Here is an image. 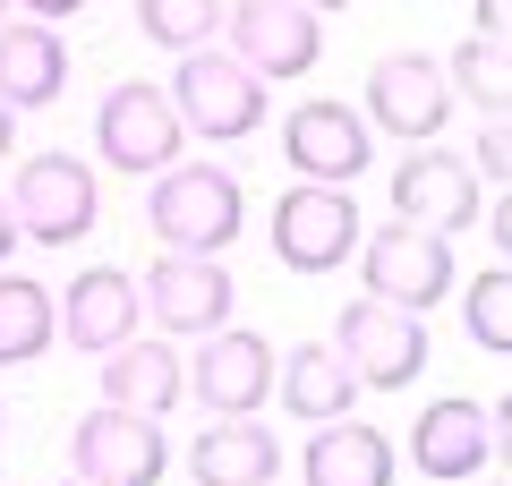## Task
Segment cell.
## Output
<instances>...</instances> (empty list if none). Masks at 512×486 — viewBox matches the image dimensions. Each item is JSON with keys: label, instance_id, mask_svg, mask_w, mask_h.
<instances>
[{"label": "cell", "instance_id": "6da1fadb", "mask_svg": "<svg viewBox=\"0 0 512 486\" xmlns=\"http://www.w3.org/2000/svg\"><path fill=\"white\" fill-rule=\"evenodd\" d=\"M248 222V188L222 162H171L146 180V231L163 239V256H222Z\"/></svg>", "mask_w": 512, "mask_h": 486}, {"label": "cell", "instance_id": "7a4b0ae2", "mask_svg": "<svg viewBox=\"0 0 512 486\" xmlns=\"http://www.w3.org/2000/svg\"><path fill=\"white\" fill-rule=\"evenodd\" d=\"M171 111H180V128L188 137H205V145H239V137H256L265 128V77L256 69H239L231 52H188L180 60V77H171Z\"/></svg>", "mask_w": 512, "mask_h": 486}, {"label": "cell", "instance_id": "3957f363", "mask_svg": "<svg viewBox=\"0 0 512 486\" xmlns=\"http://www.w3.org/2000/svg\"><path fill=\"white\" fill-rule=\"evenodd\" d=\"M188 145L180 111H171V94L154 86V77H128V86L103 94V111H94V154L111 162V171H128V180H154V171H171Z\"/></svg>", "mask_w": 512, "mask_h": 486}, {"label": "cell", "instance_id": "277c9868", "mask_svg": "<svg viewBox=\"0 0 512 486\" xmlns=\"http://www.w3.org/2000/svg\"><path fill=\"white\" fill-rule=\"evenodd\" d=\"M333 350L359 376V393H402V384L427 376V324L410 307H384V299H350L333 316Z\"/></svg>", "mask_w": 512, "mask_h": 486}, {"label": "cell", "instance_id": "5b68a950", "mask_svg": "<svg viewBox=\"0 0 512 486\" xmlns=\"http://www.w3.org/2000/svg\"><path fill=\"white\" fill-rule=\"evenodd\" d=\"M9 214L35 248H77V239L103 222V188L77 154H26L18 162V188H9Z\"/></svg>", "mask_w": 512, "mask_h": 486}, {"label": "cell", "instance_id": "8992f818", "mask_svg": "<svg viewBox=\"0 0 512 486\" xmlns=\"http://www.w3.org/2000/svg\"><path fill=\"white\" fill-rule=\"evenodd\" d=\"M359 282H367V299L427 316V307H436L444 290L461 282V265H453V239L410 231V222H384V231L359 239Z\"/></svg>", "mask_w": 512, "mask_h": 486}, {"label": "cell", "instance_id": "52a82bcc", "mask_svg": "<svg viewBox=\"0 0 512 486\" xmlns=\"http://www.w3.org/2000/svg\"><path fill=\"white\" fill-rule=\"evenodd\" d=\"M171 444H163V418H137V410H86L69 435V478L86 486H163Z\"/></svg>", "mask_w": 512, "mask_h": 486}, {"label": "cell", "instance_id": "ba28073f", "mask_svg": "<svg viewBox=\"0 0 512 486\" xmlns=\"http://www.w3.org/2000/svg\"><path fill=\"white\" fill-rule=\"evenodd\" d=\"M359 239L367 231H359L350 188H316V180L282 188V205H274V265L282 273H333L359 256Z\"/></svg>", "mask_w": 512, "mask_h": 486}, {"label": "cell", "instance_id": "9c48e42d", "mask_svg": "<svg viewBox=\"0 0 512 486\" xmlns=\"http://www.w3.org/2000/svg\"><path fill=\"white\" fill-rule=\"evenodd\" d=\"M393 222L436 231V239H461L478 222V171H470V154L410 145V154L393 162Z\"/></svg>", "mask_w": 512, "mask_h": 486}, {"label": "cell", "instance_id": "30bf717a", "mask_svg": "<svg viewBox=\"0 0 512 486\" xmlns=\"http://www.w3.org/2000/svg\"><path fill=\"white\" fill-rule=\"evenodd\" d=\"M453 120V86H444V60L427 52H384L367 69V128L402 145H436V128Z\"/></svg>", "mask_w": 512, "mask_h": 486}, {"label": "cell", "instance_id": "8fae6325", "mask_svg": "<svg viewBox=\"0 0 512 486\" xmlns=\"http://www.w3.org/2000/svg\"><path fill=\"white\" fill-rule=\"evenodd\" d=\"M231 265L222 256H154L146 282H137V307H146L154 333H222V316H231Z\"/></svg>", "mask_w": 512, "mask_h": 486}, {"label": "cell", "instance_id": "7c38bea8", "mask_svg": "<svg viewBox=\"0 0 512 486\" xmlns=\"http://www.w3.org/2000/svg\"><path fill=\"white\" fill-rule=\"evenodd\" d=\"M222 26H231V60L256 77H308L325 60V26L299 0H231Z\"/></svg>", "mask_w": 512, "mask_h": 486}, {"label": "cell", "instance_id": "4fadbf2b", "mask_svg": "<svg viewBox=\"0 0 512 486\" xmlns=\"http://www.w3.org/2000/svg\"><path fill=\"white\" fill-rule=\"evenodd\" d=\"M188 393L214 418H256L274 401V342H265V333H239V324L205 333L197 359H188Z\"/></svg>", "mask_w": 512, "mask_h": 486}, {"label": "cell", "instance_id": "5bb4252c", "mask_svg": "<svg viewBox=\"0 0 512 486\" xmlns=\"http://www.w3.org/2000/svg\"><path fill=\"white\" fill-rule=\"evenodd\" d=\"M282 154H291L299 180L342 188V180H367V162H376V128H367L350 103H299L291 120H282Z\"/></svg>", "mask_w": 512, "mask_h": 486}, {"label": "cell", "instance_id": "9a60e30c", "mask_svg": "<svg viewBox=\"0 0 512 486\" xmlns=\"http://www.w3.org/2000/svg\"><path fill=\"white\" fill-rule=\"evenodd\" d=\"M146 333V307H137V273L120 265H86L69 290H60V342L86 350V359H111L120 342Z\"/></svg>", "mask_w": 512, "mask_h": 486}, {"label": "cell", "instance_id": "2e32d148", "mask_svg": "<svg viewBox=\"0 0 512 486\" xmlns=\"http://www.w3.org/2000/svg\"><path fill=\"white\" fill-rule=\"evenodd\" d=\"M410 461H419L427 478H444V486H470L478 469L495 461V427H487V410H478V401H461V393L427 401L419 427H410Z\"/></svg>", "mask_w": 512, "mask_h": 486}, {"label": "cell", "instance_id": "e0dca14e", "mask_svg": "<svg viewBox=\"0 0 512 486\" xmlns=\"http://www.w3.org/2000/svg\"><path fill=\"white\" fill-rule=\"evenodd\" d=\"M188 393V359L163 342V333H137L103 359V401L111 410H137V418H163L171 401Z\"/></svg>", "mask_w": 512, "mask_h": 486}, {"label": "cell", "instance_id": "ac0fdd59", "mask_svg": "<svg viewBox=\"0 0 512 486\" xmlns=\"http://www.w3.org/2000/svg\"><path fill=\"white\" fill-rule=\"evenodd\" d=\"M197 486H274L282 478V435L265 418H214V427L188 444Z\"/></svg>", "mask_w": 512, "mask_h": 486}, {"label": "cell", "instance_id": "d6986e66", "mask_svg": "<svg viewBox=\"0 0 512 486\" xmlns=\"http://www.w3.org/2000/svg\"><path fill=\"white\" fill-rule=\"evenodd\" d=\"M69 94V43L52 35L43 18L0 26V103L9 111H43Z\"/></svg>", "mask_w": 512, "mask_h": 486}, {"label": "cell", "instance_id": "ffe728a7", "mask_svg": "<svg viewBox=\"0 0 512 486\" xmlns=\"http://www.w3.org/2000/svg\"><path fill=\"white\" fill-rule=\"evenodd\" d=\"M274 401H291V418L325 427V418H350L359 376L342 367V350H333V342H291V359H274Z\"/></svg>", "mask_w": 512, "mask_h": 486}, {"label": "cell", "instance_id": "44dd1931", "mask_svg": "<svg viewBox=\"0 0 512 486\" xmlns=\"http://www.w3.org/2000/svg\"><path fill=\"white\" fill-rule=\"evenodd\" d=\"M299 478L308 486H393V435L350 427V418H325L316 444L299 452Z\"/></svg>", "mask_w": 512, "mask_h": 486}, {"label": "cell", "instance_id": "7402d4cb", "mask_svg": "<svg viewBox=\"0 0 512 486\" xmlns=\"http://www.w3.org/2000/svg\"><path fill=\"white\" fill-rule=\"evenodd\" d=\"M60 342V299L35 273H0V367H35Z\"/></svg>", "mask_w": 512, "mask_h": 486}, {"label": "cell", "instance_id": "603a6c76", "mask_svg": "<svg viewBox=\"0 0 512 486\" xmlns=\"http://www.w3.org/2000/svg\"><path fill=\"white\" fill-rule=\"evenodd\" d=\"M444 86H453L470 111L504 120V111H512V43H487V35L453 43V60H444Z\"/></svg>", "mask_w": 512, "mask_h": 486}, {"label": "cell", "instance_id": "cb8c5ba5", "mask_svg": "<svg viewBox=\"0 0 512 486\" xmlns=\"http://www.w3.org/2000/svg\"><path fill=\"white\" fill-rule=\"evenodd\" d=\"M461 333H470L487 359H512V265H487L461 290Z\"/></svg>", "mask_w": 512, "mask_h": 486}, {"label": "cell", "instance_id": "d4e9b609", "mask_svg": "<svg viewBox=\"0 0 512 486\" xmlns=\"http://www.w3.org/2000/svg\"><path fill=\"white\" fill-rule=\"evenodd\" d=\"M137 26H146L163 52H205L222 35V0H137Z\"/></svg>", "mask_w": 512, "mask_h": 486}, {"label": "cell", "instance_id": "484cf974", "mask_svg": "<svg viewBox=\"0 0 512 486\" xmlns=\"http://www.w3.org/2000/svg\"><path fill=\"white\" fill-rule=\"evenodd\" d=\"M470 171H487V180H504V188H512V111L478 128V154H470Z\"/></svg>", "mask_w": 512, "mask_h": 486}, {"label": "cell", "instance_id": "4316f807", "mask_svg": "<svg viewBox=\"0 0 512 486\" xmlns=\"http://www.w3.org/2000/svg\"><path fill=\"white\" fill-rule=\"evenodd\" d=\"M470 18L487 43H512V0H470Z\"/></svg>", "mask_w": 512, "mask_h": 486}, {"label": "cell", "instance_id": "83f0119b", "mask_svg": "<svg viewBox=\"0 0 512 486\" xmlns=\"http://www.w3.org/2000/svg\"><path fill=\"white\" fill-rule=\"evenodd\" d=\"M487 427H495V461L512 469V393H504V401H495V410H487Z\"/></svg>", "mask_w": 512, "mask_h": 486}, {"label": "cell", "instance_id": "f1b7e54d", "mask_svg": "<svg viewBox=\"0 0 512 486\" xmlns=\"http://www.w3.org/2000/svg\"><path fill=\"white\" fill-rule=\"evenodd\" d=\"M495 256H504V265H512V188H504V197H495Z\"/></svg>", "mask_w": 512, "mask_h": 486}, {"label": "cell", "instance_id": "f546056e", "mask_svg": "<svg viewBox=\"0 0 512 486\" xmlns=\"http://www.w3.org/2000/svg\"><path fill=\"white\" fill-rule=\"evenodd\" d=\"M18 9H26V18H43V26H52V18H77L86 0H18Z\"/></svg>", "mask_w": 512, "mask_h": 486}, {"label": "cell", "instance_id": "4dcf8cb0", "mask_svg": "<svg viewBox=\"0 0 512 486\" xmlns=\"http://www.w3.org/2000/svg\"><path fill=\"white\" fill-rule=\"evenodd\" d=\"M18 248V214H9V197H0V256Z\"/></svg>", "mask_w": 512, "mask_h": 486}, {"label": "cell", "instance_id": "1f68e13d", "mask_svg": "<svg viewBox=\"0 0 512 486\" xmlns=\"http://www.w3.org/2000/svg\"><path fill=\"white\" fill-rule=\"evenodd\" d=\"M9 137H18V120H9V103H0V162H9Z\"/></svg>", "mask_w": 512, "mask_h": 486}, {"label": "cell", "instance_id": "d6a6232c", "mask_svg": "<svg viewBox=\"0 0 512 486\" xmlns=\"http://www.w3.org/2000/svg\"><path fill=\"white\" fill-rule=\"evenodd\" d=\"M299 9H316V18H325V9H350V0H299Z\"/></svg>", "mask_w": 512, "mask_h": 486}, {"label": "cell", "instance_id": "836d02e7", "mask_svg": "<svg viewBox=\"0 0 512 486\" xmlns=\"http://www.w3.org/2000/svg\"><path fill=\"white\" fill-rule=\"evenodd\" d=\"M0 26H9V0H0Z\"/></svg>", "mask_w": 512, "mask_h": 486}, {"label": "cell", "instance_id": "e575fe53", "mask_svg": "<svg viewBox=\"0 0 512 486\" xmlns=\"http://www.w3.org/2000/svg\"><path fill=\"white\" fill-rule=\"evenodd\" d=\"M0 435H9V410H0Z\"/></svg>", "mask_w": 512, "mask_h": 486}, {"label": "cell", "instance_id": "d590c367", "mask_svg": "<svg viewBox=\"0 0 512 486\" xmlns=\"http://www.w3.org/2000/svg\"><path fill=\"white\" fill-rule=\"evenodd\" d=\"M60 486H86V478H60Z\"/></svg>", "mask_w": 512, "mask_h": 486}, {"label": "cell", "instance_id": "8d00e7d4", "mask_svg": "<svg viewBox=\"0 0 512 486\" xmlns=\"http://www.w3.org/2000/svg\"><path fill=\"white\" fill-rule=\"evenodd\" d=\"M274 486H282V478H274Z\"/></svg>", "mask_w": 512, "mask_h": 486}, {"label": "cell", "instance_id": "74e56055", "mask_svg": "<svg viewBox=\"0 0 512 486\" xmlns=\"http://www.w3.org/2000/svg\"><path fill=\"white\" fill-rule=\"evenodd\" d=\"M470 486H478V478H470Z\"/></svg>", "mask_w": 512, "mask_h": 486}]
</instances>
